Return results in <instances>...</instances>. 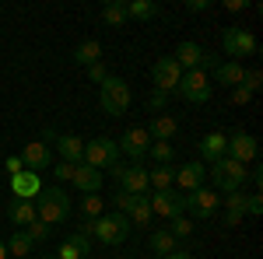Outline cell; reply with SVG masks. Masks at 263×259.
<instances>
[{"instance_id": "obj_1", "label": "cell", "mask_w": 263, "mask_h": 259, "mask_svg": "<svg viewBox=\"0 0 263 259\" xmlns=\"http://www.w3.org/2000/svg\"><path fill=\"white\" fill-rule=\"evenodd\" d=\"M35 214L46 224H63L74 214V200L67 196L60 186H42V193L35 196Z\"/></svg>"}, {"instance_id": "obj_17", "label": "cell", "mask_w": 263, "mask_h": 259, "mask_svg": "<svg viewBox=\"0 0 263 259\" xmlns=\"http://www.w3.org/2000/svg\"><path fill=\"white\" fill-rule=\"evenodd\" d=\"M11 193H14V200H32L35 203V196L42 193V179L35 175V172H18V175H11Z\"/></svg>"}, {"instance_id": "obj_11", "label": "cell", "mask_w": 263, "mask_h": 259, "mask_svg": "<svg viewBox=\"0 0 263 259\" xmlns=\"http://www.w3.org/2000/svg\"><path fill=\"white\" fill-rule=\"evenodd\" d=\"M221 49H224V56H253L256 53V35L249 28H224Z\"/></svg>"}, {"instance_id": "obj_50", "label": "cell", "mask_w": 263, "mask_h": 259, "mask_svg": "<svg viewBox=\"0 0 263 259\" xmlns=\"http://www.w3.org/2000/svg\"><path fill=\"white\" fill-rule=\"evenodd\" d=\"M39 259H57V256H49V252H42V256Z\"/></svg>"}, {"instance_id": "obj_19", "label": "cell", "mask_w": 263, "mask_h": 259, "mask_svg": "<svg viewBox=\"0 0 263 259\" xmlns=\"http://www.w3.org/2000/svg\"><path fill=\"white\" fill-rule=\"evenodd\" d=\"M144 130H147V137H151V140L172 144V140H176V133H179V123L172 119V116H155V119L147 123Z\"/></svg>"}, {"instance_id": "obj_44", "label": "cell", "mask_w": 263, "mask_h": 259, "mask_svg": "<svg viewBox=\"0 0 263 259\" xmlns=\"http://www.w3.org/2000/svg\"><path fill=\"white\" fill-rule=\"evenodd\" d=\"M211 4L207 0H186V11H193V14H200V11H207Z\"/></svg>"}, {"instance_id": "obj_32", "label": "cell", "mask_w": 263, "mask_h": 259, "mask_svg": "<svg viewBox=\"0 0 263 259\" xmlns=\"http://www.w3.org/2000/svg\"><path fill=\"white\" fill-rule=\"evenodd\" d=\"M28 238H32V245H39V242H46L49 235H53V224H46V221H35V224H28V228H21Z\"/></svg>"}, {"instance_id": "obj_4", "label": "cell", "mask_w": 263, "mask_h": 259, "mask_svg": "<svg viewBox=\"0 0 263 259\" xmlns=\"http://www.w3.org/2000/svg\"><path fill=\"white\" fill-rule=\"evenodd\" d=\"M172 95L182 102H193V105H203V102L211 98V74H203V70H182V77H179Z\"/></svg>"}, {"instance_id": "obj_41", "label": "cell", "mask_w": 263, "mask_h": 259, "mask_svg": "<svg viewBox=\"0 0 263 259\" xmlns=\"http://www.w3.org/2000/svg\"><path fill=\"white\" fill-rule=\"evenodd\" d=\"M112 200H116V207H120V214H126V210H130V203H134L137 196H130V193H123V189H120V193H116Z\"/></svg>"}, {"instance_id": "obj_46", "label": "cell", "mask_w": 263, "mask_h": 259, "mask_svg": "<svg viewBox=\"0 0 263 259\" xmlns=\"http://www.w3.org/2000/svg\"><path fill=\"white\" fill-rule=\"evenodd\" d=\"M224 224H228V228H235V224H242V214H228V210H224Z\"/></svg>"}, {"instance_id": "obj_22", "label": "cell", "mask_w": 263, "mask_h": 259, "mask_svg": "<svg viewBox=\"0 0 263 259\" xmlns=\"http://www.w3.org/2000/svg\"><path fill=\"white\" fill-rule=\"evenodd\" d=\"M88 252H91V238L74 231V238H67L57 249V259H88Z\"/></svg>"}, {"instance_id": "obj_16", "label": "cell", "mask_w": 263, "mask_h": 259, "mask_svg": "<svg viewBox=\"0 0 263 259\" xmlns=\"http://www.w3.org/2000/svg\"><path fill=\"white\" fill-rule=\"evenodd\" d=\"M42 140H57V151H60V158L67 161V165H81L84 161V140L74 137V133H63V137H57L49 126H46V137Z\"/></svg>"}, {"instance_id": "obj_12", "label": "cell", "mask_w": 263, "mask_h": 259, "mask_svg": "<svg viewBox=\"0 0 263 259\" xmlns=\"http://www.w3.org/2000/svg\"><path fill=\"white\" fill-rule=\"evenodd\" d=\"M182 77V67L172 56H158V63L151 67V81H155V91H176V84Z\"/></svg>"}, {"instance_id": "obj_37", "label": "cell", "mask_w": 263, "mask_h": 259, "mask_svg": "<svg viewBox=\"0 0 263 259\" xmlns=\"http://www.w3.org/2000/svg\"><path fill=\"white\" fill-rule=\"evenodd\" d=\"M168 98H172L168 91H151V98H147V109H151V112L158 116V112H162L165 105H168Z\"/></svg>"}, {"instance_id": "obj_27", "label": "cell", "mask_w": 263, "mask_h": 259, "mask_svg": "<svg viewBox=\"0 0 263 259\" xmlns=\"http://www.w3.org/2000/svg\"><path fill=\"white\" fill-rule=\"evenodd\" d=\"M126 221H130V228H147V224H151V207H147V196H137L134 203H130Z\"/></svg>"}, {"instance_id": "obj_26", "label": "cell", "mask_w": 263, "mask_h": 259, "mask_svg": "<svg viewBox=\"0 0 263 259\" xmlns=\"http://www.w3.org/2000/svg\"><path fill=\"white\" fill-rule=\"evenodd\" d=\"M126 14L137 18V21H151V18L162 14V7H158L155 0H126Z\"/></svg>"}, {"instance_id": "obj_3", "label": "cell", "mask_w": 263, "mask_h": 259, "mask_svg": "<svg viewBox=\"0 0 263 259\" xmlns=\"http://www.w3.org/2000/svg\"><path fill=\"white\" fill-rule=\"evenodd\" d=\"M207 172L214 175V189H221L224 196H228V193H239V189H242V182L249 179V168L239 165V161H232V158L214 161Z\"/></svg>"}, {"instance_id": "obj_48", "label": "cell", "mask_w": 263, "mask_h": 259, "mask_svg": "<svg viewBox=\"0 0 263 259\" xmlns=\"http://www.w3.org/2000/svg\"><path fill=\"white\" fill-rule=\"evenodd\" d=\"M249 179H253V186H260V182H263V172H260V168H253V172H249Z\"/></svg>"}, {"instance_id": "obj_35", "label": "cell", "mask_w": 263, "mask_h": 259, "mask_svg": "<svg viewBox=\"0 0 263 259\" xmlns=\"http://www.w3.org/2000/svg\"><path fill=\"white\" fill-rule=\"evenodd\" d=\"M224 207H228V214H246V196H242V189H239V193H228V196H224Z\"/></svg>"}, {"instance_id": "obj_8", "label": "cell", "mask_w": 263, "mask_h": 259, "mask_svg": "<svg viewBox=\"0 0 263 259\" xmlns=\"http://www.w3.org/2000/svg\"><path fill=\"white\" fill-rule=\"evenodd\" d=\"M112 175L120 182L123 193H130V196H147V168L144 165H112Z\"/></svg>"}, {"instance_id": "obj_18", "label": "cell", "mask_w": 263, "mask_h": 259, "mask_svg": "<svg viewBox=\"0 0 263 259\" xmlns=\"http://www.w3.org/2000/svg\"><path fill=\"white\" fill-rule=\"evenodd\" d=\"M224 147H228V137H224V133H218V130L197 140V151H200V161H203V165L221 161V158H224Z\"/></svg>"}, {"instance_id": "obj_9", "label": "cell", "mask_w": 263, "mask_h": 259, "mask_svg": "<svg viewBox=\"0 0 263 259\" xmlns=\"http://www.w3.org/2000/svg\"><path fill=\"white\" fill-rule=\"evenodd\" d=\"M116 147H120V154L130 158V165H141L147 158V147H151V137H147V130L144 126H130L120 140H116Z\"/></svg>"}, {"instance_id": "obj_30", "label": "cell", "mask_w": 263, "mask_h": 259, "mask_svg": "<svg viewBox=\"0 0 263 259\" xmlns=\"http://www.w3.org/2000/svg\"><path fill=\"white\" fill-rule=\"evenodd\" d=\"M32 249H35V245H32V238H28V235H25V231H14V235H11V242H7V256H32Z\"/></svg>"}, {"instance_id": "obj_31", "label": "cell", "mask_w": 263, "mask_h": 259, "mask_svg": "<svg viewBox=\"0 0 263 259\" xmlns=\"http://www.w3.org/2000/svg\"><path fill=\"white\" fill-rule=\"evenodd\" d=\"M147 154L155 158V165H172V161H176V147H172V144H162V140H151Z\"/></svg>"}, {"instance_id": "obj_40", "label": "cell", "mask_w": 263, "mask_h": 259, "mask_svg": "<svg viewBox=\"0 0 263 259\" xmlns=\"http://www.w3.org/2000/svg\"><path fill=\"white\" fill-rule=\"evenodd\" d=\"M88 77L95 81V84H102V81L109 77V70H105V63H91V67H88Z\"/></svg>"}, {"instance_id": "obj_15", "label": "cell", "mask_w": 263, "mask_h": 259, "mask_svg": "<svg viewBox=\"0 0 263 259\" xmlns=\"http://www.w3.org/2000/svg\"><path fill=\"white\" fill-rule=\"evenodd\" d=\"M21 165H25L28 172H35V175H39L42 168H49V165H53V151H49V144H46V140H28L25 151H21Z\"/></svg>"}, {"instance_id": "obj_38", "label": "cell", "mask_w": 263, "mask_h": 259, "mask_svg": "<svg viewBox=\"0 0 263 259\" xmlns=\"http://www.w3.org/2000/svg\"><path fill=\"white\" fill-rule=\"evenodd\" d=\"M246 214H253V217H260V214H263V200H260V193L246 196Z\"/></svg>"}, {"instance_id": "obj_2", "label": "cell", "mask_w": 263, "mask_h": 259, "mask_svg": "<svg viewBox=\"0 0 263 259\" xmlns=\"http://www.w3.org/2000/svg\"><path fill=\"white\" fill-rule=\"evenodd\" d=\"M130 102H134V95H130V84L123 77H109L99 84V105H102V112L105 116H112V119H120L123 112L130 109Z\"/></svg>"}, {"instance_id": "obj_25", "label": "cell", "mask_w": 263, "mask_h": 259, "mask_svg": "<svg viewBox=\"0 0 263 259\" xmlns=\"http://www.w3.org/2000/svg\"><path fill=\"white\" fill-rule=\"evenodd\" d=\"M74 63H81V67L102 63V42H99V39H84L81 46L74 49Z\"/></svg>"}, {"instance_id": "obj_51", "label": "cell", "mask_w": 263, "mask_h": 259, "mask_svg": "<svg viewBox=\"0 0 263 259\" xmlns=\"http://www.w3.org/2000/svg\"><path fill=\"white\" fill-rule=\"evenodd\" d=\"M151 259H158V256H151Z\"/></svg>"}, {"instance_id": "obj_34", "label": "cell", "mask_w": 263, "mask_h": 259, "mask_svg": "<svg viewBox=\"0 0 263 259\" xmlns=\"http://www.w3.org/2000/svg\"><path fill=\"white\" fill-rule=\"evenodd\" d=\"M168 235H172V238H190V235H193V224H190V217H172V228H168Z\"/></svg>"}, {"instance_id": "obj_39", "label": "cell", "mask_w": 263, "mask_h": 259, "mask_svg": "<svg viewBox=\"0 0 263 259\" xmlns=\"http://www.w3.org/2000/svg\"><path fill=\"white\" fill-rule=\"evenodd\" d=\"M74 168H78V165H67V161H60V165L53 168V175H57L60 182H70V179H74Z\"/></svg>"}, {"instance_id": "obj_24", "label": "cell", "mask_w": 263, "mask_h": 259, "mask_svg": "<svg viewBox=\"0 0 263 259\" xmlns=\"http://www.w3.org/2000/svg\"><path fill=\"white\" fill-rule=\"evenodd\" d=\"M172 179H176V168L172 165H155L147 172V189L162 193V189H172Z\"/></svg>"}, {"instance_id": "obj_6", "label": "cell", "mask_w": 263, "mask_h": 259, "mask_svg": "<svg viewBox=\"0 0 263 259\" xmlns=\"http://www.w3.org/2000/svg\"><path fill=\"white\" fill-rule=\"evenodd\" d=\"M116 161H120V147H116V140H112V137L84 140V161H81V165L102 172V168H112Z\"/></svg>"}, {"instance_id": "obj_13", "label": "cell", "mask_w": 263, "mask_h": 259, "mask_svg": "<svg viewBox=\"0 0 263 259\" xmlns=\"http://www.w3.org/2000/svg\"><path fill=\"white\" fill-rule=\"evenodd\" d=\"M203 182H207V165L203 161H186L182 168H176V179L172 186H179V193H193V189H200Z\"/></svg>"}, {"instance_id": "obj_47", "label": "cell", "mask_w": 263, "mask_h": 259, "mask_svg": "<svg viewBox=\"0 0 263 259\" xmlns=\"http://www.w3.org/2000/svg\"><path fill=\"white\" fill-rule=\"evenodd\" d=\"M162 259H193L186 249H176V252H168V256H162Z\"/></svg>"}, {"instance_id": "obj_49", "label": "cell", "mask_w": 263, "mask_h": 259, "mask_svg": "<svg viewBox=\"0 0 263 259\" xmlns=\"http://www.w3.org/2000/svg\"><path fill=\"white\" fill-rule=\"evenodd\" d=\"M0 259H7V245L4 242H0Z\"/></svg>"}, {"instance_id": "obj_45", "label": "cell", "mask_w": 263, "mask_h": 259, "mask_svg": "<svg viewBox=\"0 0 263 259\" xmlns=\"http://www.w3.org/2000/svg\"><path fill=\"white\" fill-rule=\"evenodd\" d=\"M246 7H249V0H228L224 4V11H246Z\"/></svg>"}, {"instance_id": "obj_29", "label": "cell", "mask_w": 263, "mask_h": 259, "mask_svg": "<svg viewBox=\"0 0 263 259\" xmlns=\"http://www.w3.org/2000/svg\"><path fill=\"white\" fill-rule=\"evenodd\" d=\"M147 245H151V249L158 252V259H162V256H168V252H176V249H179V245H176V238H172V235H168L165 228H158V231H151V235H147Z\"/></svg>"}, {"instance_id": "obj_43", "label": "cell", "mask_w": 263, "mask_h": 259, "mask_svg": "<svg viewBox=\"0 0 263 259\" xmlns=\"http://www.w3.org/2000/svg\"><path fill=\"white\" fill-rule=\"evenodd\" d=\"M4 168H7L11 175H18V172H25V165H21V158H18V154H11V158L4 161Z\"/></svg>"}, {"instance_id": "obj_36", "label": "cell", "mask_w": 263, "mask_h": 259, "mask_svg": "<svg viewBox=\"0 0 263 259\" xmlns=\"http://www.w3.org/2000/svg\"><path fill=\"white\" fill-rule=\"evenodd\" d=\"M242 88L249 91V95H256V91L263 88V74H260V70H246V77H242Z\"/></svg>"}, {"instance_id": "obj_14", "label": "cell", "mask_w": 263, "mask_h": 259, "mask_svg": "<svg viewBox=\"0 0 263 259\" xmlns=\"http://www.w3.org/2000/svg\"><path fill=\"white\" fill-rule=\"evenodd\" d=\"M147 207H151V217L158 214V217H179L182 214V193L176 189H162V193H155V196H147Z\"/></svg>"}, {"instance_id": "obj_23", "label": "cell", "mask_w": 263, "mask_h": 259, "mask_svg": "<svg viewBox=\"0 0 263 259\" xmlns=\"http://www.w3.org/2000/svg\"><path fill=\"white\" fill-rule=\"evenodd\" d=\"M242 77H246L242 60H224V63L214 67V81H218V84H232V88H239Z\"/></svg>"}, {"instance_id": "obj_42", "label": "cell", "mask_w": 263, "mask_h": 259, "mask_svg": "<svg viewBox=\"0 0 263 259\" xmlns=\"http://www.w3.org/2000/svg\"><path fill=\"white\" fill-rule=\"evenodd\" d=\"M232 102H235V105H249V102H253V95H249V91H246L242 84H239V88L232 91Z\"/></svg>"}, {"instance_id": "obj_21", "label": "cell", "mask_w": 263, "mask_h": 259, "mask_svg": "<svg viewBox=\"0 0 263 259\" xmlns=\"http://www.w3.org/2000/svg\"><path fill=\"white\" fill-rule=\"evenodd\" d=\"M70 182H74V189H81L84 196H88V193H102V172L88 168V165H78Z\"/></svg>"}, {"instance_id": "obj_33", "label": "cell", "mask_w": 263, "mask_h": 259, "mask_svg": "<svg viewBox=\"0 0 263 259\" xmlns=\"http://www.w3.org/2000/svg\"><path fill=\"white\" fill-rule=\"evenodd\" d=\"M81 214H84V221L102 217V196H99V193H88V196L81 200Z\"/></svg>"}, {"instance_id": "obj_28", "label": "cell", "mask_w": 263, "mask_h": 259, "mask_svg": "<svg viewBox=\"0 0 263 259\" xmlns=\"http://www.w3.org/2000/svg\"><path fill=\"white\" fill-rule=\"evenodd\" d=\"M102 21L112 25V28L126 25V21H130V14H126V0H109V4L102 7Z\"/></svg>"}, {"instance_id": "obj_20", "label": "cell", "mask_w": 263, "mask_h": 259, "mask_svg": "<svg viewBox=\"0 0 263 259\" xmlns=\"http://www.w3.org/2000/svg\"><path fill=\"white\" fill-rule=\"evenodd\" d=\"M7 217H11V224H18V228H28V224L39 221V214H35V203L32 200H11L7 203Z\"/></svg>"}, {"instance_id": "obj_5", "label": "cell", "mask_w": 263, "mask_h": 259, "mask_svg": "<svg viewBox=\"0 0 263 259\" xmlns=\"http://www.w3.org/2000/svg\"><path fill=\"white\" fill-rule=\"evenodd\" d=\"M91 235L102 245H123L130 235V221H126V214H102L91 221Z\"/></svg>"}, {"instance_id": "obj_10", "label": "cell", "mask_w": 263, "mask_h": 259, "mask_svg": "<svg viewBox=\"0 0 263 259\" xmlns=\"http://www.w3.org/2000/svg\"><path fill=\"white\" fill-rule=\"evenodd\" d=\"M260 154V144L253 133H246V130H235L232 137H228V147H224V158L239 161V165H253Z\"/></svg>"}, {"instance_id": "obj_7", "label": "cell", "mask_w": 263, "mask_h": 259, "mask_svg": "<svg viewBox=\"0 0 263 259\" xmlns=\"http://www.w3.org/2000/svg\"><path fill=\"white\" fill-rule=\"evenodd\" d=\"M218 203H221V196H214V189H207V186H200V189H193V193H186L182 196V210L186 214H193L197 221H207L218 214Z\"/></svg>"}]
</instances>
